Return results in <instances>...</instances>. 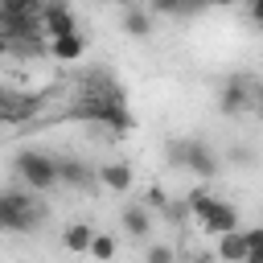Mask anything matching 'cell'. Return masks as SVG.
Masks as SVG:
<instances>
[{
	"mask_svg": "<svg viewBox=\"0 0 263 263\" xmlns=\"http://www.w3.org/2000/svg\"><path fill=\"white\" fill-rule=\"evenodd\" d=\"M90 238H95V226H90V222H70V226L62 230V247H66L70 255H86V251H90Z\"/></svg>",
	"mask_w": 263,
	"mask_h": 263,
	"instance_id": "7c38bea8",
	"label": "cell"
},
{
	"mask_svg": "<svg viewBox=\"0 0 263 263\" xmlns=\"http://www.w3.org/2000/svg\"><path fill=\"white\" fill-rule=\"evenodd\" d=\"M12 173H16V181H21L25 189L49 193V189L58 185V156H49V152H41V148H21V152L12 156Z\"/></svg>",
	"mask_w": 263,
	"mask_h": 263,
	"instance_id": "6da1fadb",
	"label": "cell"
},
{
	"mask_svg": "<svg viewBox=\"0 0 263 263\" xmlns=\"http://www.w3.org/2000/svg\"><path fill=\"white\" fill-rule=\"evenodd\" d=\"M49 53L58 62H78L86 53V37L82 33H62V37H49Z\"/></svg>",
	"mask_w": 263,
	"mask_h": 263,
	"instance_id": "8fae6325",
	"label": "cell"
},
{
	"mask_svg": "<svg viewBox=\"0 0 263 263\" xmlns=\"http://www.w3.org/2000/svg\"><path fill=\"white\" fill-rule=\"evenodd\" d=\"M214 201H218V197H214L210 189H201V185H193V189L185 193V205H189V214H193L197 222H201V218L210 214V205H214Z\"/></svg>",
	"mask_w": 263,
	"mask_h": 263,
	"instance_id": "5bb4252c",
	"label": "cell"
},
{
	"mask_svg": "<svg viewBox=\"0 0 263 263\" xmlns=\"http://www.w3.org/2000/svg\"><path fill=\"white\" fill-rule=\"evenodd\" d=\"M251 99H255V103H251V111L263 119V82H259V86H251Z\"/></svg>",
	"mask_w": 263,
	"mask_h": 263,
	"instance_id": "d4e9b609",
	"label": "cell"
},
{
	"mask_svg": "<svg viewBox=\"0 0 263 263\" xmlns=\"http://www.w3.org/2000/svg\"><path fill=\"white\" fill-rule=\"evenodd\" d=\"M251 86L242 82V78H226L222 82V90H218V111L222 115H242V111H251Z\"/></svg>",
	"mask_w": 263,
	"mask_h": 263,
	"instance_id": "8992f818",
	"label": "cell"
},
{
	"mask_svg": "<svg viewBox=\"0 0 263 263\" xmlns=\"http://www.w3.org/2000/svg\"><path fill=\"white\" fill-rule=\"evenodd\" d=\"M41 29H45V37L78 33V16H74L70 0H45V8H41Z\"/></svg>",
	"mask_w": 263,
	"mask_h": 263,
	"instance_id": "277c9868",
	"label": "cell"
},
{
	"mask_svg": "<svg viewBox=\"0 0 263 263\" xmlns=\"http://www.w3.org/2000/svg\"><path fill=\"white\" fill-rule=\"evenodd\" d=\"M242 238H247V247H251V251H263V222H259V226H247V230H242Z\"/></svg>",
	"mask_w": 263,
	"mask_h": 263,
	"instance_id": "603a6c76",
	"label": "cell"
},
{
	"mask_svg": "<svg viewBox=\"0 0 263 263\" xmlns=\"http://www.w3.org/2000/svg\"><path fill=\"white\" fill-rule=\"evenodd\" d=\"M185 173H193V177H201V181L218 177V156H214V148L201 144V140H185Z\"/></svg>",
	"mask_w": 263,
	"mask_h": 263,
	"instance_id": "5b68a950",
	"label": "cell"
},
{
	"mask_svg": "<svg viewBox=\"0 0 263 263\" xmlns=\"http://www.w3.org/2000/svg\"><path fill=\"white\" fill-rule=\"evenodd\" d=\"M230 4H242V0H214V8H230Z\"/></svg>",
	"mask_w": 263,
	"mask_h": 263,
	"instance_id": "f546056e",
	"label": "cell"
},
{
	"mask_svg": "<svg viewBox=\"0 0 263 263\" xmlns=\"http://www.w3.org/2000/svg\"><path fill=\"white\" fill-rule=\"evenodd\" d=\"M168 201H173V197H168L160 185H148V189H144V205H148V210H164Z\"/></svg>",
	"mask_w": 263,
	"mask_h": 263,
	"instance_id": "d6986e66",
	"label": "cell"
},
{
	"mask_svg": "<svg viewBox=\"0 0 263 263\" xmlns=\"http://www.w3.org/2000/svg\"><path fill=\"white\" fill-rule=\"evenodd\" d=\"M247 255H251V247H247L242 230H226V234H218V259H222V263H242Z\"/></svg>",
	"mask_w": 263,
	"mask_h": 263,
	"instance_id": "4fadbf2b",
	"label": "cell"
},
{
	"mask_svg": "<svg viewBox=\"0 0 263 263\" xmlns=\"http://www.w3.org/2000/svg\"><path fill=\"white\" fill-rule=\"evenodd\" d=\"M99 185L111 189V193H132L136 173H132L127 160H107V164H99Z\"/></svg>",
	"mask_w": 263,
	"mask_h": 263,
	"instance_id": "52a82bcc",
	"label": "cell"
},
{
	"mask_svg": "<svg viewBox=\"0 0 263 263\" xmlns=\"http://www.w3.org/2000/svg\"><path fill=\"white\" fill-rule=\"evenodd\" d=\"M41 205L33 201V189H0V230L25 234L41 222Z\"/></svg>",
	"mask_w": 263,
	"mask_h": 263,
	"instance_id": "7a4b0ae2",
	"label": "cell"
},
{
	"mask_svg": "<svg viewBox=\"0 0 263 263\" xmlns=\"http://www.w3.org/2000/svg\"><path fill=\"white\" fill-rule=\"evenodd\" d=\"M111 4H119V8H136V4H148V0H111Z\"/></svg>",
	"mask_w": 263,
	"mask_h": 263,
	"instance_id": "83f0119b",
	"label": "cell"
},
{
	"mask_svg": "<svg viewBox=\"0 0 263 263\" xmlns=\"http://www.w3.org/2000/svg\"><path fill=\"white\" fill-rule=\"evenodd\" d=\"M230 164L251 168V164H255V148H242V144H238V148H230Z\"/></svg>",
	"mask_w": 263,
	"mask_h": 263,
	"instance_id": "7402d4cb",
	"label": "cell"
},
{
	"mask_svg": "<svg viewBox=\"0 0 263 263\" xmlns=\"http://www.w3.org/2000/svg\"><path fill=\"white\" fill-rule=\"evenodd\" d=\"M164 164L168 168H185V140H168L164 144Z\"/></svg>",
	"mask_w": 263,
	"mask_h": 263,
	"instance_id": "e0dca14e",
	"label": "cell"
},
{
	"mask_svg": "<svg viewBox=\"0 0 263 263\" xmlns=\"http://www.w3.org/2000/svg\"><path fill=\"white\" fill-rule=\"evenodd\" d=\"M123 33L127 37H136V41H144V37H152V12H148V4H136V8H123Z\"/></svg>",
	"mask_w": 263,
	"mask_h": 263,
	"instance_id": "30bf717a",
	"label": "cell"
},
{
	"mask_svg": "<svg viewBox=\"0 0 263 263\" xmlns=\"http://www.w3.org/2000/svg\"><path fill=\"white\" fill-rule=\"evenodd\" d=\"M189 263H210V259H189Z\"/></svg>",
	"mask_w": 263,
	"mask_h": 263,
	"instance_id": "d6a6232c",
	"label": "cell"
},
{
	"mask_svg": "<svg viewBox=\"0 0 263 263\" xmlns=\"http://www.w3.org/2000/svg\"><path fill=\"white\" fill-rule=\"evenodd\" d=\"M205 8H214V0H185V16H193V12H205Z\"/></svg>",
	"mask_w": 263,
	"mask_h": 263,
	"instance_id": "484cf974",
	"label": "cell"
},
{
	"mask_svg": "<svg viewBox=\"0 0 263 263\" xmlns=\"http://www.w3.org/2000/svg\"><path fill=\"white\" fill-rule=\"evenodd\" d=\"M4 99H8V90H4V82H0V107H4Z\"/></svg>",
	"mask_w": 263,
	"mask_h": 263,
	"instance_id": "4dcf8cb0",
	"label": "cell"
},
{
	"mask_svg": "<svg viewBox=\"0 0 263 263\" xmlns=\"http://www.w3.org/2000/svg\"><path fill=\"white\" fill-rule=\"evenodd\" d=\"M8 49H12V41H8L4 33H0V58H8Z\"/></svg>",
	"mask_w": 263,
	"mask_h": 263,
	"instance_id": "4316f807",
	"label": "cell"
},
{
	"mask_svg": "<svg viewBox=\"0 0 263 263\" xmlns=\"http://www.w3.org/2000/svg\"><path fill=\"white\" fill-rule=\"evenodd\" d=\"M45 0H4V12H41Z\"/></svg>",
	"mask_w": 263,
	"mask_h": 263,
	"instance_id": "44dd1931",
	"label": "cell"
},
{
	"mask_svg": "<svg viewBox=\"0 0 263 263\" xmlns=\"http://www.w3.org/2000/svg\"><path fill=\"white\" fill-rule=\"evenodd\" d=\"M144 263H177V251L168 242H152L148 255H144Z\"/></svg>",
	"mask_w": 263,
	"mask_h": 263,
	"instance_id": "ac0fdd59",
	"label": "cell"
},
{
	"mask_svg": "<svg viewBox=\"0 0 263 263\" xmlns=\"http://www.w3.org/2000/svg\"><path fill=\"white\" fill-rule=\"evenodd\" d=\"M58 185L66 189H95L99 185V164L82 156H58Z\"/></svg>",
	"mask_w": 263,
	"mask_h": 263,
	"instance_id": "3957f363",
	"label": "cell"
},
{
	"mask_svg": "<svg viewBox=\"0 0 263 263\" xmlns=\"http://www.w3.org/2000/svg\"><path fill=\"white\" fill-rule=\"evenodd\" d=\"M0 25H4V0H0Z\"/></svg>",
	"mask_w": 263,
	"mask_h": 263,
	"instance_id": "1f68e13d",
	"label": "cell"
},
{
	"mask_svg": "<svg viewBox=\"0 0 263 263\" xmlns=\"http://www.w3.org/2000/svg\"><path fill=\"white\" fill-rule=\"evenodd\" d=\"M242 263H263V251H251V255H247Z\"/></svg>",
	"mask_w": 263,
	"mask_h": 263,
	"instance_id": "f1b7e54d",
	"label": "cell"
},
{
	"mask_svg": "<svg viewBox=\"0 0 263 263\" xmlns=\"http://www.w3.org/2000/svg\"><path fill=\"white\" fill-rule=\"evenodd\" d=\"M152 16H185V0H148Z\"/></svg>",
	"mask_w": 263,
	"mask_h": 263,
	"instance_id": "2e32d148",
	"label": "cell"
},
{
	"mask_svg": "<svg viewBox=\"0 0 263 263\" xmlns=\"http://www.w3.org/2000/svg\"><path fill=\"white\" fill-rule=\"evenodd\" d=\"M247 16H251V25L263 33V0H247Z\"/></svg>",
	"mask_w": 263,
	"mask_h": 263,
	"instance_id": "cb8c5ba5",
	"label": "cell"
},
{
	"mask_svg": "<svg viewBox=\"0 0 263 263\" xmlns=\"http://www.w3.org/2000/svg\"><path fill=\"white\" fill-rule=\"evenodd\" d=\"M119 226H123L132 238H148V234H152V210H148L144 201H127V205L119 210Z\"/></svg>",
	"mask_w": 263,
	"mask_h": 263,
	"instance_id": "ba28073f",
	"label": "cell"
},
{
	"mask_svg": "<svg viewBox=\"0 0 263 263\" xmlns=\"http://www.w3.org/2000/svg\"><path fill=\"white\" fill-rule=\"evenodd\" d=\"M164 218H168L173 226H181V222H185V218H193V214H189V205H185V201H168V205H164Z\"/></svg>",
	"mask_w": 263,
	"mask_h": 263,
	"instance_id": "ffe728a7",
	"label": "cell"
},
{
	"mask_svg": "<svg viewBox=\"0 0 263 263\" xmlns=\"http://www.w3.org/2000/svg\"><path fill=\"white\" fill-rule=\"evenodd\" d=\"M201 230H205V234H226V230H238V210H234L230 201H222V197H218V201L210 205V214L201 218Z\"/></svg>",
	"mask_w": 263,
	"mask_h": 263,
	"instance_id": "9c48e42d",
	"label": "cell"
},
{
	"mask_svg": "<svg viewBox=\"0 0 263 263\" xmlns=\"http://www.w3.org/2000/svg\"><path fill=\"white\" fill-rule=\"evenodd\" d=\"M90 259H99V263H111L115 259V238L111 234H103V230H95V238H90V251H86Z\"/></svg>",
	"mask_w": 263,
	"mask_h": 263,
	"instance_id": "9a60e30c",
	"label": "cell"
}]
</instances>
